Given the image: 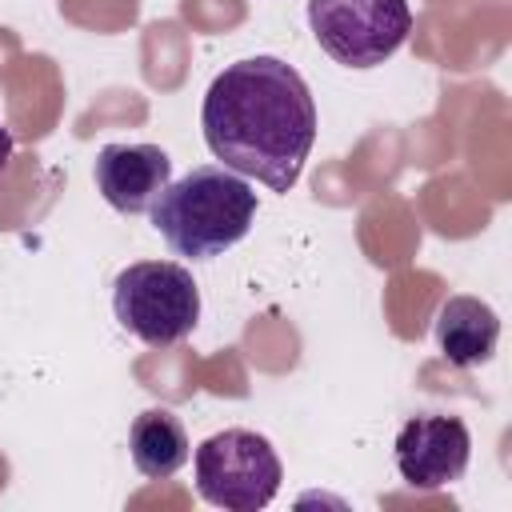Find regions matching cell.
<instances>
[{
  "label": "cell",
  "instance_id": "6da1fadb",
  "mask_svg": "<svg viewBox=\"0 0 512 512\" xmlns=\"http://www.w3.org/2000/svg\"><path fill=\"white\" fill-rule=\"evenodd\" d=\"M200 128L224 168L288 192L316 144V100L288 60L248 56L208 84Z\"/></svg>",
  "mask_w": 512,
  "mask_h": 512
},
{
  "label": "cell",
  "instance_id": "7a4b0ae2",
  "mask_svg": "<svg viewBox=\"0 0 512 512\" xmlns=\"http://www.w3.org/2000/svg\"><path fill=\"white\" fill-rule=\"evenodd\" d=\"M156 232L176 256L212 260L240 244L256 220V192L224 164H200L168 188L148 208Z\"/></svg>",
  "mask_w": 512,
  "mask_h": 512
},
{
  "label": "cell",
  "instance_id": "3957f363",
  "mask_svg": "<svg viewBox=\"0 0 512 512\" xmlns=\"http://www.w3.org/2000/svg\"><path fill=\"white\" fill-rule=\"evenodd\" d=\"M116 320L152 348L184 340L200 320V288L176 260H140L112 280Z\"/></svg>",
  "mask_w": 512,
  "mask_h": 512
},
{
  "label": "cell",
  "instance_id": "277c9868",
  "mask_svg": "<svg viewBox=\"0 0 512 512\" xmlns=\"http://www.w3.org/2000/svg\"><path fill=\"white\" fill-rule=\"evenodd\" d=\"M192 476L208 504L228 512H256L280 492L284 468L268 436L252 428H224L196 448Z\"/></svg>",
  "mask_w": 512,
  "mask_h": 512
},
{
  "label": "cell",
  "instance_id": "5b68a950",
  "mask_svg": "<svg viewBox=\"0 0 512 512\" xmlns=\"http://www.w3.org/2000/svg\"><path fill=\"white\" fill-rule=\"evenodd\" d=\"M316 44L344 68L384 64L412 32L408 0H308Z\"/></svg>",
  "mask_w": 512,
  "mask_h": 512
},
{
  "label": "cell",
  "instance_id": "8992f818",
  "mask_svg": "<svg viewBox=\"0 0 512 512\" xmlns=\"http://www.w3.org/2000/svg\"><path fill=\"white\" fill-rule=\"evenodd\" d=\"M472 436L460 416H412L396 432V472L424 492L448 488L468 472Z\"/></svg>",
  "mask_w": 512,
  "mask_h": 512
},
{
  "label": "cell",
  "instance_id": "52a82bcc",
  "mask_svg": "<svg viewBox=\"0 0 512 512\" xmlns=\"http://www.w3.org/2000/svg\"><path fill=\"white\" fill-rule=\"evenodd\" d=\"M96 188L100 196L124 212V216H140L156 204V196L168 188L172 180V160L164 148L156 144H104L96 152Z\"/></svg>",
  "mask_w": 512,
  "mask_h": 512
},
{
  "label": "cell",
  "instance_id": "ba28073f",
  "mask_svg": "<svg viewBox=\"0 0 512 512\" xmlns=\"http://www.w3.org/2000/svg\"><path fill=\"white\" fill-rule=\"evenodd\" d=\"M500 320L476 296H448L436 312V344L456 368H476L496 352Z\"/></svg>",
  "mask_w": 512,
  "mask_h": 512
},
{
  "label": "cell",
  "instance_id": "9c48e42d",
  "mask_svg": "<svg viewBox=\"0 0 512 512\" xmlns=\"http://www.w3.org/2000/svg\"><path fill=\"white\" fill-rule=\"evenodd\" d=\"M128 448H132V464L140 476L148 480H168L184 468L188 460V432L180 424L176 412L168 408H148L132 420L128 428Z\"/></svg>",
  "mask_w": 512,
  "mask_h": 512
},
{
  "label": "cell",
  "instance_id": "30bf717a",
  "mask_svg": "<svg viewBox=\"0 0 512 512\" xmlns=\"http://www.w3.org/2000/svg\"><path fill=\"white\" fill-rule=\"evenodd\" d=\"M8 160H12V132L0 124V172L8 168Z\"/></svg>",
  "mask_w": 512,
  "mask_h": 512
}]
</instances>
